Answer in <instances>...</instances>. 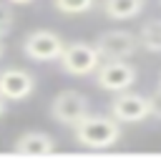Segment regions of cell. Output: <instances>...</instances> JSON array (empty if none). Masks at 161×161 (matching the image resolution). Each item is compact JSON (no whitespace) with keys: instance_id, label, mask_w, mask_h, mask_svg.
I'll return each mask as SVG.
<instances>
[{"instance_id":"8","label":"cell","mask_w":161,"mask_h":161,"mask_svg":"<svg viewBox=\"0 0 161 161\" xmlns=\"http://www.w3.org/2000/svg\"><path fill=\"white\" fill-rule=\"evenodd\" d=\"M35 91V78L23 68H5L0 73V96L5 101H25Z\"/></svg>"},{"instance_id":"5","label":"cell","mask_w":161,"mask_h":161,"mask_svg":"<svg viewBox=\"0 0 161 161\" xmlns=\"http://www.w3.org/2000/svg\"><path fill=\"white\" fill-rule=\"evenodd\" d=\"M88 113V98L78 91H60L50 103V116L60 126H75Z\"/></svg>"},{"instance_id":"18","label":"cell","mask_w":161,"mask_h":161,"mask_svg":"<svg viewBox=\"0 0 161 161\" xmlns=\"http://www.w3.org/2000/svg\"><path fill=\"white\" fill-rule=\"evenodd\" d=\"M158 88H161V80H158Z\"/></svg>"},{"instance_id":"15","label":"cell","mask_w":161,"mask_h":161,"mask_svg":"<svg viewBox=\"0 0 161 161\" xmlns=\"http://www.w3.org/2000/svg\"><path fill=\"white\" fill-rule=\"evenodd\" d=\"M8 3H13V5H28V3H33V0H8Z\"/></svg>"},{"instance_id":"6","label":"cell","mask_w":161,"mask_h":161,"mask_svg":"<svg viewBox=\"0 0 161 161\" xmlns=\"http://www.w3.org/2000/svg\"><path fill=\"white\" fill-rule=\"evenodd\" d=\"M101 58H131L138 50V38L128 30H106L96 40Z\"/></svg>"},{"instance_id":"17","label":"cell","mask_w":161,"mask_h":161,"mask_svg":"<svg viewBox=\"0 0 161 161\" xmlns=\"http://www.w3.org/2000/svg\"><path fill=\"white\" fill-rule=\"evenodd\" d=\"M3 53H5V45H3V35H0V58H3Z\"/></svg>"},{"instance_id":"4","label":"cell","mask_w":161,"mask_h":161,"mask_svg":"<svg viewBox=\"0 0 161 161\" xmlns=\"http://www.w3.org/2000/svg\"><path fill=\"white\" fill-rule=\"evenodd\" d=\"M63 45H65V40L58 33H53V30H33L23 40V53L30 60H38V63L43 60L45 63V60H58Z\"/></svg>"},{"instance_id":"13","label":"cell","mask_w":161,"mask_h":161,"mask_svg":"<svg viewBox=\"0 0 161 161\" xmlns=\"http://www.w3.org/2000/svg\"><path fill=\"white\" fill-rule=\"evenodd\" d=\"M10 28H13V10L8 3L0 0V35H5Z\"/></svg>"},{"instance_id":"12","label":"cell","mask_w":161,"mask_h":161,"mask_svg":"<svg viewBox=\"0 0 161 161\" xmlns=\"http://www.w3.org/2000/svg\"><path fill=\"white\" fill-rule=\"evenodd\" d=\"M53 5L65 15H80V13H88L96 5V0H53Z\"/></svg>"},{"instance_id":"11","label":"cell","mask_w":161,"mask_h":161,"mask_svg":"<svg viewBox=\"0 0 161 161\" xmlns=\"http://www.w3.org/2000/svg\"><path fill=\"white\" fill-rule=\"evenodd\" d=\"M136 38H138V45H143L146 50L161 53V20H158V18L146 20V23L141 25V33H138Z\"/></svg>"},{"instance_id":"9","label":"cell","mask_w":161,"mask_h":161,"mask_svg":"<svg viewBox=\"0 0 161 161\" xmlns=\"http://www.w3.org/2000/svg\"><path fill=\"white\" fill-rule=\"evenodd\" d=\"M13 151L23 153V156H45V153L55 151V138L50 133H43V131H28V133L18 136Z\"/></svg>"},{"instance_id":"16","label":"cell","mask_w":161,"mask_h":161,"mask_svg":"<svg viewBox=\"0 0 161 161\" xmlns=\"http://www.w3.org/2000/svg\"><path fill=\"white\" fill-rule=\"evenodd\" d=\"M3 113H5V98L0 96V116H3Z\"/></svg>"},{"instance_id":"2","label":"cell","mask_w":161,"mask_h":161,"mask_svg":"<svg viewBox=\"0 0 161 161\" xmlns=\"http://www.w3.org/2000/svg\"><path fill=\"white\" fill-rule=\"evenodd\" d=\"M96 73V83L103 91L118 93V91H128L136 83V68L131 63H126V58H106L103 63H98Z\"/></svg>"},{"instance_id":"1","label":"cell","mask_w":161,"mask_h":161,"mask_svg":"<svg viewBox=\"0 0 161 161\" xmlns=\"http://www.w3.org/2000/svg\"><path fill=\"white\" fill-rule=\"evenodd\" d=\"M73 136L78 146L86 148H111L121 138V123L113 116H83L73 126Z\"/></svg>"},{"instance_id":"14","label":"cell","mask_w":161,"mask_h":161,"mask_svg":"<svg viewBox=\"0 0 161 161\" xmlns=\"http://www.w3.org/2000/svg\"><path fill=\"white\" fill-rule=\"evenodd\" d=\"M148 116L161 118V88H158L153 96H148Z\"/></svg>"},{"instance_id":"7","label":"cell","mask_w":161,"mask_h":161,"mask_svg":"<svg viewBox=\"0 0 161 161\" xmlns=\"http://www.w3.org/2000/svg\"><path fill=\"white\" fill-rule=\"evenodd\" d=\"M111 116L118 123H138L148 118V96L118 91V96L111 103Z\"/></svg>"},{"instance_id":"10","label":"cell","mask_w":161,"mask_h":161,"mask_svg":"<svg viewBox=\"0 0 161 161\" xmlns=\"http://www.w3.org/2000/svg\"><path fill=\"white\" fill-rule=\"evenodd\" d=\"M101 8L113 20H131L141 15V10L146 8V0H101Z\"/></svg>"},{"instance_id":"3","label":"cell","mask_w":161,"mask_h":161,"mask_svg":"<svg viewBox=\"0 0 161 161\" xmlns=\"http://www.w3.org/2000/svg\"><path fill=\"white\" fill-rule=\"evenodd\" d=\"M60 68L70 75H88L98 68L101 63V55L96 50V45H88V43H70V45H63L60 55Z\"/></svg>"}]
</instances>
